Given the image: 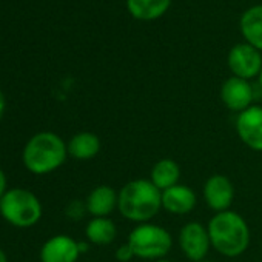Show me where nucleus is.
Instances as JSON below:
<instances>
[{
    "mask_svg": "<svg viewBox=\"0 0 262 262\" xmlns=\"http://www.w3.org/2000/svg\"><path fill=\"white\" fill-rule=\"evenodd\" d=\"M211 248L224 257H239L251 242V233L244 216L233 210L214 213L207 224Z\"/></svg>",
    "mask_w": 262,
    "mask_h": 262,
    "instance_id": "f257e3e1",
    "label": "nucleus"
},
{
    "mask_svg": "<svg viewBox=\"0 0 262 262\" xmlns=\"http://www.w3.org/2000/svg\"><path fill=\"white\" fill-rule=\"evenodd\" d=\"M117 210L129 222L147 224L162 210V191L150 179H133L119 190Z\"/></svg>",
    "mask_w": 262,
    "mask_h": 262,
    "instance_id": "f03ea898",
    "label": "nucleus"
},
{
    "mask_svg": "<svg viewBox=\"0 0 262 262\" xmlns=\"http://www.w3.org/2000/svg\"><path fill=\"white\" fill-rule=\"evenodd\" d=\"M68 156L65 141L53 131H40L25 145L22 161L33 174L43 176L60 168Z\"/></svg>",
    "mask_w": 262,
    "mask_h": 262,
    "instance_id": "7ed1b4c3",
    "label": "nucleus"
},
{
    "mask_svg": "<svg viewBox=\"0 0 262 262\" xmlns=\"http://www.w3.org/2000/svg\"><path fill=\"white\" fill-rule=\"evenodd\" d=\"M128 245L133 248L136 257L144 260H159L173 248L171 233L158 224H139L128 234Z\"/></svg>",
    "mask_w": 262,
    "mask_h": 262,
    "instance_id": "20e7f679",
    "label": "nucleus"
},
{
    "mask_svg": "<svg viewBox=\"0 0 262 262\" xmlns=\"http://www.w3.org/2000/svg\"><path fill=\"white\" fill-rule=\"evenodd\" d=\"M42 204L39 198L25 188H10L0 199V214L17 228H30L42 217Z\"/></svg>",
    "mask_w": 262,
    "mask_h": 262,
    "instance_id": "39448f33",
    "label": "nucleus"
},
{
    "mask_svg": "<svg viewBox=\"0 0 262 262\" xmlns=\"http://www.w3.org/2000/svg\"><path fill=\"white\" fill-rule=\"evenodd\" d=\"M178 244H179L182 254L188 260L191 262L205 260L211 248L207 225H202L201 222H196V221L187 222L179 230Z\"/></svg>",
    "mask_w": 262,
    "mask_h": 262,
    "instance_id": "423d86ee",
    "label": "nucleus"
},
{
    "mask_svg": "<svg viewBox=\"0 0 262 262\" xmlns=\"http://www.w3.org/2000/svg\"><path fill=\"white\" fill-rule=\"evenodd\" d=\"M236 135L251 151L262 153V106L251 105L236 116Z\"/></svg>",
    "mask_w": 262,
    "mask_h": 262,
    "instance_id": "0eeeda50",
    "label": "nucleus"
},
{
    "mask_svg": "<svg viewBox=\"0 0 262 262\" xmlns=\"http://www.w3.org/2000/svg\"><path fill=\"white\" fill-rule=\"evenodd\" d=\"M236 196L234 185L230 178L225 174H211L202 188V198L205 205L214 211V213H222L230 210L233 201Z\"/></svg>",
    "mask_w": 262,
    "mask_h": 262,
    "instance_id": "6e6552de",
    "label": "nucleus"
},
{
    "mask_svg": "<svg viewBox=\"0 0 262 262\" xmlns=\"http://www.w3.org/2000/svg\"><path fill=\"white\" fill-rule=\"evenodd\" d=\"M228 68L233 76L250 80L262 70L260 51L248 43H237L228 53Z\"/></svg>",
    "mask_w": 262,
    "mask_h": 262,
    "instance_id": "1a4fd4ad",
    "label": "nucleus"
},
{
    "mask_svg": "<svg viewBox=\"0 0 262 262\" xmlns=\"http://www.w3.org/2000/svg\"><path fill=\"white\" fill-rule=\"evenodd\" d=\"M254 86L248 80L236 76L228 77L221 86V100L224 106L237 114L254 105Z\"/></svg>",
    "mask_w": 262,
    "mask_h": 262,
    "instance_id": "9d476101",
    "label": "nucleus"
},
{
    "mask_svg": "<svg viewBox=\"0 0 262 262\" xmlns=\"http://www.w3.org/2000/svg\"><path fill=\"white\" fill-rule=\"evenodd\" d=\"M80 254L76 239L68 234H56L42 245L40 262H76Z\"/></svg>",
    "mask_w": 262,
    "mask_h": 262,
    "instance_id": "9b49d317",
    "label": "nucleus"
},
{
    "mask_svg": "<svg viewBox=\"0 0 262 262\" xmlns=\"http://www.w3.org/2000/svg\"><path fill=\"white\" fill-rule=\"evenodd\" d=\"M198 204V196L194 190L188 185L178 184L165 191H162V210L168 214L185 216L190 214Z\"/></svg>",
    "mask_w": 262,
    "mask_h": 262,
    "instance_id": "f8f14e48",
    "label": "nucleus"
},
{
    "mask_svg": "<svg viewBox=\"0 0 262 262\" xmlns=\"http://www.w3.org/2000/svg\"><path fill=\"white\" fill-rule=\"evenodd\" d=\"M117 202L119 191H116L110 185L94 187L85 199L86 211L93 217H110V214L117 210Z\"/></svg>",
    "mask_w": 262,
    "mask_h": 262,
    "instance_id": "ddd939ff",
    "label": "nucleus"
},
{
    "mask_svg": "<svg viewBox=\"0 0 262 262\" xmlns=\"http://www.w3.org/2000/svg\"><path fill=\"white\" fill-rule=\"evenodd\" d=\"M67 147H68V155L71 158L77 161H90L100 153L102 142L99 136L91 133V131H80V133L74 135L70 139Z\"/></svg>",
    "mask_w": 262,
    "mask_h": 262,
    "instance_id": "4468645a",
    "label": "nucleus"
},
{
    "mask_svg": "<svg viewBox=\"0 0 262 262\" xmlns=\"http://www.w3.org/2000/svg\"><path fill=\"white\" fill-rule=\"evenodd\" d=\"M150 181L161 191H165V190L178 185L179 181H181V167H179V164L171 158L159 159L151 167Z\"/></svg>",
    "mask_w": 262,
    "mask_h": 262,
    "instance_id": "2eb2a0df",
    "label": "nucleus"
},
{
    "mask_svg": "<svg viewBox=\"0 0 262 262\" xmlns=\"http://www.w3.org/2000/svg\"><path fill=\"white\" fill-rule=\"evenodd\" d=\"M241 31L248 45L262 51V5L248 8L241 17Z\"/></svg>",
    "mask_w": 262,
    "mask_h": 262,
    "instance_id": "dca6fc26",
    "label": "nucleus"
},
{
    "mask_svg": "<svg viewBox=\"0 0 262 262\" xmlns=\"http://www.w3.org/2000/svg\"><path fill=\"white\" fill-rule=\"evenodd\" d=\"M85 236L93 245H110L117 237V227L110 217H93L85 227Z\"/></svg>",
    "mask_w": 262,
    "mask_h": 262,
    "instance_id": "f3484780",
    "label": "nucleus"
},
{
    "mask_svg": "<svg viewBox=\"0 0 262 262\" xmlns=\"http://www.w3.org/2000/svg\"><path fill=\"white\" fill-rule=\"evenodd\" d=\"M171 0H126L129 14L138 20H155L170 7Z\"/></svg>",
    "mask_w": 262,
    "mask_h": 262,
    "instance_id": "a211bd4d",
    "label": "nucleus"
},
{
    "mask_svg": "<svg viewBox=\"0 0 262 262\" xmlns=\"http://www.w3.org/2000/svg\"><path fill=\"white\" fill-rule=\"evenodd\" d=\"M85 213H88V211H86L85 202H82V201H73V202H70V205L67 207V216H68L70 219L79 221V219H82V217L85 216Z\"/></svg>",
    "mask_w": 262,
    "mask_h": 262,
    "instance_id": "6ab92c4d",
    "label": "nucleus"
},
{
    "mask_svg": "<svg viewBox=\"0 0 262 262\" xmlns=\"http://www.w3.org/2000/svg\"><path fill=\"white\" fill-rule=\"evenodd\" d=\"M114 257L117 262H129L136 257V254H135L133 248L128 245V242H125V244L117 247V250L114 251Z\"/></svg>",
    "mask_w": 262,
    "mask_h": 262,
    "instance_id": "aec40b11",
    "label": "nucleus"
},
{
    "mask_svg": "<svg viewBox=\"0 0 262 262\" xmlns=\"http://www.w3.org/2000/svg\"><path fill=\"white\" fill-rule=\"evenodd\" d=\"M8 178L5 174V171L0 168V199H2L5 196V193L8 191Z\"/></svg>",
    "mask_w": 262,
    "mask_h": 262,
    "instance_id": "412c9836",
    "label": "nucleus"
},
{
    "mask_svg": "<svg viewBox=\"0 0 262 262\" xmlns=\"http://www.w3.org/2000/svg\"><path fill=\"white\" fill-rule=\"evenodd\" d=\"M5 110H7V100H5L4 93L0 91V120H2V117L5 114Z\"/></svg>",
    "mask_w": 262,
    "mask_h": 262,
    "instance_id": "4be33fe9",
    "label": "nucleus"
},
{
    "mask_svg": "<svg viewBox=\"0 0 262 262\" xmlns=\"http://www.w3.org/2000/svg\"><path fill=\"white\" fill-rule=\"evenodd\" d=\"M79 248H80V253H86L88 248H90V245L85 244V242H79Z\"/></svg>",
    "mask_w": 262,
    "mask_h": 262,
    "instance_id": "5701e85b",
    "label": "nucleus"
},
{
    "mask_svg": "<svg viewBox=\"0 0 262 262\" xmlns=\"http://www.w3.org/2000/svg\"><path fill=\"white\" fill-rule=\"evenodd\" d=\"M0 262H8V256L2 248H0Z\"/></svg>",
    "mask_w": 262,
    "mask_h": 262,
    "instance_id": "b1692460",
    "label": "nucleus"
},
{
    "mask_svg": "<svg viewBox=\"0 0 262 262\" xmlns=\"http://www.w3.org/2000/svg\"><path fill=\"white\" fill-rule=\"evenodd\" d=\"M259 86H260V90H262V70H260V73H259Z\"/></svg>",
    "mask_w": 262,
    "mask_h": 262,
    "instance_id": "393cba45",
    "label": "nucleus"
},
{
    "mask_svg": "<svg viewBox=\"0 0 262 262\" xmlns=\"http://www.w3.org/2000/svg\"><path fill=\"white\" fill-rule=\"evenodd\" d=\"M155 262H173V260H168V259H159V260H155Z\"/></svg>",
    "mask_w": 262,
    "mask_h": 262,
    "instance_id": "a878e982",
    "label": "nucleus"
},
{
    "mask_svg": "<svg viewBox=\"0 0 262 262\" xmlns=\"http://www.w3.org/2000/svg\"><path fill=\"white\" fill-rule=\"evenodd\" d=\"M201 262H214V260H208V259H205V260H201Z\"/></svg>",
    "mask_w": 262,
    "mask_h": 262,
    "instance_id": "bb28decb",
    "label": "nucleus"
}]
</instances>
